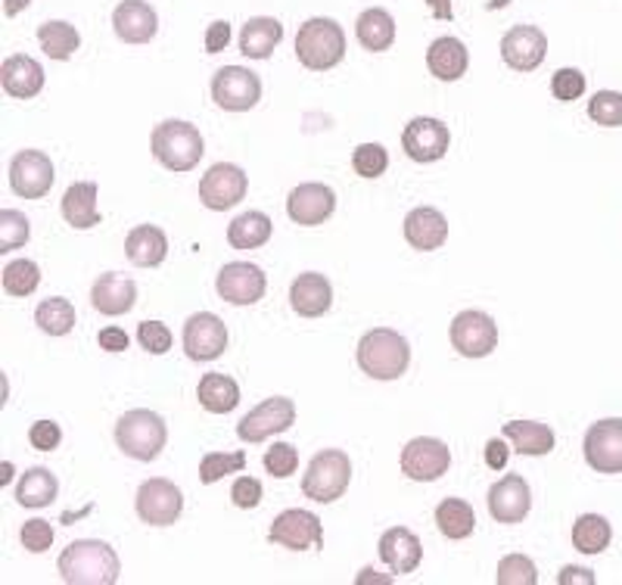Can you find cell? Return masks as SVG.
I'll use <instances>...</instances> for the list:
<instances>
[{"label": "cell", "instance_id": "6f0895ef", "mask_svg": "<svg viewBox=\"0 0 622 585\" xmlns=\"http://www.w3.org/2000/svg\"><path fill=\"white\" fill-rule=\"evenodd\" d=\"M557 585H594V573L586 567H564L557 573Z\"/></svg>", "mask_w": 622, "mask_h": 585}, {"label": "cell", "instance_id": "e0dca14e", "mask_svg": "<svg viewBox=\"0 0 622 585\" xmlns=\"http://www.w3.org/2000/svg\"><path fill=\"white\" fill-rule=\"evenodd\" d=\"M451 346L463 355V358H485L495 353L498 346V327L495 321L485 312H461L451 321Z\"/></svg>", "mask_w": 622, "mask_h": 585}, {"label": "cell", "instance_id": "c3c4849f", "mask_svg": "<svg viewBox=\"0 0 622 585\" xmlns=\"http://www.w3.org/2000/svg\"><path fill=\"white\" fill-rule=\"evenodd\" d=\"M19 542H22V549L32 551V554H44L54 545V527L47 520H25L22 530H19Z\"/></svg>", "mask_w": 622, "mask_h": 585}, {"label": "cell", "instance_id": "30bf717a", "mask_svg": "<svg viewBox=\"0 0 622 585\" xmlns=\"http://www.w3.org/2000/svg\"><path fill=\"white\" fill-rule=\"evenodd\" d=\"M293 424H296V405H293V399H286V396H271V399H265L262 405H255V409L249 411L247 418L237 424V436H240L243 443H262L268 436H277V433L290 430Z\"/></svg>", "mask_w": 622, "mask_h": 585}, {"label": "cell", "instance_id": "8992f818", "mask_svg": "<svg viewBox=\"0 0 622 585\" xmlns=\"http://www.w3.org/2000/svg\"><path fill=\"white\" fill-rule=\"evenodd\" d=\"M349 479H352L349 455L339 452V448H324L308 462V470L303 477V492L312 501H318V505H330V501L346 496Z\"/></svg>", "mask_w": 622, "mask_h": 585}, {"label": "cell", "instance_id": "9f6ffc18", "mask_svg": "<svg viewBox=\"0 0 622 585\" xmlns=\"http://www.w3.org/2000/svg\"><path fill=\"white\" fill-rule=\"evenodd\" d=\"M508 455H511V448L504 445V440H489L485 443V464L492 470H504L508 467Z\"/></svg>", "mask_w": 622, "mask_h": 585}, {"label": "cell", "instance_id": "8d00e7d4", "mask_svg": "<svg viewBox=\"0 0 622 585\" xmlns=\"http://www.w3.org/2000/svg\"><path fill=\"white\" fill-rule=\"evenodd\" d=\"M37 44L41 51L51 56V59H69L78 47H81V35L72 22H63V19H51L44 25H37Z\"/></svg>", "mask_w": 622, "mask_h": 585}, {"label": "cell", "instance_id": "5bb4252c", "mask_svg": "<svg viewBox=\"0 0 622 585\" xmlns=\"http://www.w3.org/2000/svg\"><path fill=\"white\" fill-rule=\"evenodd\" d=\"M228 349V327L212 312H196L184 324V353L190 361H215Z\"/></svg>", "mask_w": 622, "mask_h": 585}, {"label": "cell", "instance_id": "603a6c76", "mask_svg": "<svg viewBox=\"0 0 622 585\" xmlns=\"http://www.w3.org/2000/svg\"><path fill=\"white\" fill-rule=\"evenodd\" d=\"M112 29L124 44H150L160 32V17L146 0H122L112 10Z\"/></svg>", "mask_w": 622, "mask_h": 585}, {"label": "cell", "instance_id": "1f68e13d", "mask_svg": "<svg viewBox=\"0 0 622 585\" xmlns=\"http://www.w3.org/2000/svg\"><path fill=\"white\" fill-rule=\"evenodd\" d=\"M504 440L514 445L516 455H548L554 448V430L548 424H538V421H511V424L501 426Z\"/></svg>", "mask_w": 622, "mask_h": 585}, {"label": "cell", "instance_id": "83f0119b", "mask_svg": "<svg viewBox=\"0 0 622 585\" xmlns=\"http://www.w3.org/2000/svg\"><path fill=\"white\" fill-rule=\"evenodd\" d=\"M124 256L138 268H156L168 256V237L156 225H138L124 237Z\"/></svg>", "mask_w": 622, "mask_h": 585}, {"label": "cell", "instance_id": "d4e9b609", "mask_svg": "<svg viewBox=\"0 0 622 585\" xmlns=\"http://www.w3.org/2000/svg\"><path fill=\"white\" fill-rule=\"evenodd\" d=\"M290 305L303 318H320L334 305V286L318 271H305L290 286Z\"/></svg>", "mask_w": 622, "mask_h": 585}, {"label": "cell", "instance_id": "9a60e30c", "mask_svg": "<svg viewBox=\"0 0 622 585\" xmlns=\"http://www.w3.org/2000/svg\"><path fill=\"white\" fill-rule=\"evenodd\" d=\"M448 467H451V452L439 440L417 436L402 448V474L414 483H436L445 477Z\"/></svg>", "mask_w": 622, "mask_h": 585}, {"label": "cell", "instance_id": "db71d44e", "mask_svg": "<svg viewBox=\"0 0 622 585\" xmlns=\"http://www.w3.org/2000/svg\"><path fill=\"white\" fill-rule=\"evenodd\" d=\"M228 44H231V22L218 19V22H212V25L206 29V51H209V54H221Z\"/></svg>", "mask_w": 622, "mask_h": 585}, {"label": "cell", "instance_id": "8fae6325", "mask_svg": "<svg viewBox=\"0 0 622 585\" xmlns=\"http://www.w3.org/2000/svg\"><path fill=\"white\" fill-rule=\"evenodd\" d=\"M268 542L290 551H318L324 545V527H320V520L312 511L290 508L284 514L274 517V523L268 530Z\"/></svg>", "mask_w": 622, "mask_h": 585}, {"label": "cell", "instance_id": "7c38bea8", "mask_svg": "<svg viewBox=\"0 0 622 585\" xmlns=\"http://www.w3.org/2000/svg\"><path fill=\"white\" fill-rule=\"evenodd\" d=\"M54 162L41 150H19L10 160V187L22 199H41L54 187Z\"/></svg>", "mask_w": 622, "mask_h": 585}, {"label": "cell", "instance_id": "7dc6e473", "mask_svg": "<svg viewBox=\"0 0 622 585\" xmlns=\"http://www.w3.org/2000/svg\"><path fill=\"white\" fill-rule=\"evenodd\" d=\"M296 467H299V452H296V445L274 443L265 452V470L271 474V477H277V479L293 477V474H296Z\"/></svg>", "mask_w": 622, "mask_h": 585}, {"label": "cell", "instance_id": "74e56055", "mask_svg": "<svg viewBox=\"0 0 622 585\" xmlns=\"http://www.w3.org/2000/svg\"><path fill=\"white\" fill-rule=\"evenodd\" d=\"M271 240V218L262 213H243L228 225V243L233 249H259Z\"/></svg>", "mask_w": 622, "mask_h": 585}, {"label": "cell", "instance_id": "9c48e42d", "mask_svg": "<svg viewBox=\"0 0 622 585\" xmlns=\"http://www.w3.org/2000/svg\"><path fill=\"white\" fill-rule=\"evenodd\" d=\"M247 187L249 177L240 165H233V162H218V165H212V169L203 175V181H199V199H203V206L212 209V213H228V209H233V206L247 196Z\"/></svg>", "mask_w": 622, "mask_h": 585}, {"label": "cell", "instance_id": "f907efd6", "mask_svg": "<svg viewBox=\"0 0 622 585\" xmlns=\"http://www.w3.org/2000/svg\"><path fill=\"white\" fill-rule=\"evenodd\" d=\"M138 343L150 355H165L172 349V331L162 321H143L138 327Z\"/></svg>", "mask_w": 622, "mask_h": 585}, {"label": "cell", "instance_id": "b9f144b4", "mask_svg": "<svg viewBox=\"0 0 622 585\" xmlns=\"http://www.w3.org/2000/svg\"><path fill=\"white\" fill-rule=\"evenodd\" d=\"M243 467H247V455H243V452H212V455H206V458L199 462V479H203L206 486H212V483H218L221 477L237 474V470H243Z\"/></svg>", "mask_w": 622, "mask_h": 585}, {"label": "cell", "instance_id": "7bdbcfd3", "mask_svg": "<svg viewBox=\"0 0 622 585\" xmlns=\"http://www.w3.org/2000/svg\"><path fill=\"white\" fill-rule=\"evenodd\" d=\"M29 237H32V228L25 215L19 209H0V252L25 247Z\"/></svg>", "mask_w": 622, "mask_h": 585}, {"label": "cell", "instance_id": "f35d334b", "mask_svg": "<svg viewBox=\"0 0 622 585\" xmlns=\"http://www.w3.org/2000/svg\"><path fill=\"white\" fill-rule=\"evenodd\" d=\"M613 539V527L601 514H582L572 523V545L582 554H601Z\"/></svg>", "mask_w": 622, "mask_h": 585}, {"label": "cell", "instance_id": "680465c9", "mask_svg": "<svg viewBox=\"0 0 622 585\" xmlns=\"http://www.w3.org/2000/svg\"><path fill=\"white\" fill-rule=\"evenodd\" d=\"M429 13L436 19H445V22H451L455 19V10H451V0H427Z\"/></svg>", "mask_w": 622, "mask_h": 585}, {"label": "cell", "instance_id": "f5cc1de1", "mask_svg": "<svg viewBox=\"0 0 622 585\" xmlns=\"http://www.w3.org/2000/svg\"><path fill=\"white\" fill-rule=\"evenodd\" d=\"M262 483L255 477H240L237 483H233V489H231V498H233V505L237 508H243V511H249V508H255L259 501H262Z\"/></svg>", "mask_w": 622, "mask_h": 585}, {"label": "cell", "instance_id": "91938a15", "mask_svg": "<svg viewBox=\"0 0 622 585\" xmlns=\"http://www.w3.org/2000/svg\"><path fill=\"white\" fill-rule=\"evenodd\" d=\"M356 583L358 585H368V583H383V585H390L392 583V576H380V573H373V570H361L356 576Z\"/></svg>", "mask_w": 622, "mask_h": 585}, {"label": "cell", "instance_id": "60d3db41", "mask_svg": "<svg viewBox=\"0 0 622 585\" xmlns=\"http://www.w3.org/2000/svg\"><path fill=\"white\" fill-rule=\"evenodd\" d=\"M41 284V268L32 262V259H13L10 266L3 268V290L10 296H32Z\"/></svg>", "mask_w": 622, "mask_h": 585}, {"label": "cell", "instance_id": "5b68a950", "mask_svg": "<svg viewBox=\"0 0 622 585\" xmlns=\"http://www.w3.org/2000/svg\"><path fill=\"white\" fill-rule=\"evenodd\" d=\"M116 443L134 462H156L165 443H168V426L156 411L134 409L119 418Z\"/></svg>", "mask_w": 622, "mask_h": 585}, {"label": "cell", "instance_id": "816d5d0a", "mask_svg": "<svg viewBox=\"0 0 622 585\" xmlns=\"http://www.w3.org/2000/svg\"><path fill=\"white\" fill-rule=\"evenodd\" d=\"M29 443L35 445L37 452H54L56 445L63 443V430L54 421H37L29 430Z\"/></svg>", "mask_w": 622, "mask_h": 585}, {"label": "cell", "instance_id": "277c9868", "mask_svg": "<svg viewBox=\"0 0 622 585\" xmlns=\"http://www.w3.org/2000/svg\"><path fill=\"white\" fill-rule=\"evenodd\" d=\"M296 56L305 69L327 72L342 63L346 56V35L334 19L315 17L299 25L296 32Z\"/></svg>", "mask_w": 622, "mask_h": 585}, {"label": "cell", "instance_id": "836d02e7", "mask_svg": "<svg viewBox=\"0 0 622 585\" xmlns=\"http://www.w3.org/2000/svg\"><path fill=\"white\" fill-rule=\"evenodd\" d=\"M196 399H199L203 409L212 411V414H231L240 402V387L228 373H206L196 387Z\"/></svg>", "mask_w": 622, "mask_h": 585}, {"label": "cell", "instance_id": "7a4b0ae2", "mask_svg": "<svg viewBox=\"0 0 622 585\" xmlns=\"http://www.w3.org/2000/svg\"><path fill=\"white\" fill-rule=\"evenodd\" d=\"M411 346L390 327H373L358 343V368L373 380H399L408 371Z\"/></svg>", "mask_w": 622, "mask_h": 585}, {"label": "cell", "instance_id": "6125c7cd", "mask_svg": "<svg viewBox=\"0 0 622 585\" xmlns=\"http://www.w3.org/2000/svg\"><path fill=\"white\" fill-rule=\"evenodd\" d=\"M511 0H489V10H501V7H508Z\"/></svg>", "mask_w": 622, "mask_h": 585}, {"label": "cell", "instance_id": "3957f363", "mask_svg": "<svg viewBox=\"0 0 622 585\" xmlns=\"http://www.w3.org/2000/svg\"><path fill=\"white\" fill-rule=\"evenodd\" d=\"M150 150L153 156L172 169V172H190L199 165L203 153H206V143H203V134L199 128L184 119H165L153 128L150 134Z\"/></svg>", "mask_w": 622, "mask_h": 585}, {"label": "cell", "instance_id": "ffe728a7", "mask_svg": "<svg viewBox=\"0 0 622 585\" xmlns=\"http://www.w3.org/2000/svg\"><path fill=\"white\" fill-rule=\"evenodd\" d=\"M530 511H533V492L523 477L508 474L489 489V514L495 517L498 523H508V527L523 523Z\"/></svg>", "mask_w": 622, "mask_h": 585}, {"label": "cell", "instance_id": "d6a6232c", "mask_svg": "<svg viewBox=\"0 0 622 585\" xmlns=\"http://www.w3.org/2000/svg\"><path fill=\"white\" fill-rule=\"evenodd\" d=\"M356 35L364 51L383 54V51H390L392 41H395V19H392L386 10L371 7V10H364V13L358 17Z\"/></svg>", "mask_w": 622, "mask_h": 585}, {"label": "cell", "instance_id": "6da1fadb", "mask_svg": "<svg viewBox=\"0 0 622 585\" xmlns=\"http://www.w3.org/2000/svg\"><path fill=\"white\" fill-rule=\"evenodd\" d=\"M59 579L69 585H116L119 583V554L100 539H78L59 554Z\"/></svg>", "mask_w": 622, "mask_h": 585}, {"label": "cell", "instance_id": "94428289", "mask_svg": "<svg viewBox=\"0 0 622 585\" xmlns=\"http://www.w3.org/2000/svg\"><path fill=\"white\" fill-rule=\"evenodd\" d=\"M29 3H32V0H3V13H7V17H19Z\"/></svg>", "mask_w": 622, "mask_h": 585}, {"label": "cell", "instance_id": "44dd1931", "mask_svg": "<svg viewBox=\"0 0 622 585\" xmlns=\"http://www.w3.org/2000/svg\"><path fill=\"white\" fill-rule=\"evenodd\" d=\"M286 213L296 225L315 228V225H324L330 215L337 213V194L327 184H315V181L299 184L286 199Z\"/></svg>", "mask_w": 622, "mask_h": 585}, {"label": "cell", "instance_id": "7402d4cb", "mask_svg": "<svg viewBox=\"0 0 622 585\" xmlns=\"http://www.w3.org/2000/svg\"><path fill=\"white\" fill-rule=\"evenodd\" d=\"M134 302H138V284L122 271H107L90 286V305L109 318L128 315L134 308Z\"/></svg>", "mask_w": 622, "mask_h": 585}, {"label": "cell", "instance_id": "484cf974", "mask_svg": "<svg viewBox=\"0 0 622 585\" xmlns=\"http://www.w3.org/2000/svg\"><path fill=\"white\" fill-rule=\"evenodd\" d=\"M0 85L13 100H32L44 88V69L37 66V59H32V56H7L3 66H0Z\"/></svg>", "mask_w": 622, "mask_h": 585}, {"label": "cell", "instance_id": "e575fe53", "mask_svg": "<svg viewBox=\"0 0 622 585\" xmlns=\"http://www.w3.org/2000/svg\"><path fill=\"white\" fill-rule=\"evenodd\" d=\"M436 527H439L445 539L461 542V539H467L470 532L477 530V514L463 498H443L436 505Z\"/></svg>", "mask_w": 622, "mask_h": 585}, {"label": "cell", "instance_id": "ee69618b", "mask_svg": "<svg viewBox=\"0 0 622 585\" xmlns=\"http://www.w3.org/2000/svg\"><path fill=\"white\" fill-rule=\"evenodd\" d=\"M498 585H538V570L526 554H508L498 564Z\"/></svg>", "mask_w": 622, "mask_h": 585}, {"label": "cell", "instance_id": "4fadbf2b", "mask_svg": "<svg viewBox=\"0 0 622 585\" xmlns=\"http://www.w3.org/2000/svg\"><path fill=\"white\" fill-rule=\"evenodd\" d=\"M586 462L598 474H622V418H607L588 426Z\"/></svg>", "mask_w": 622, "mask_h": 585}, {"label": "cell", "instance_id": "4dcf8cb0", "mask_svg": "<svg viewBox=\"0 0 622 585\" xmlns=\"http://www.w3.org/2000/svg\"><path fill=\"white\" fill-rule=\"evenodd\" d=\"M284 37V25L274 17H252L240 32V54L249 59H268Z\"/></svg>", "mask_w": 622, "mask_h": 585}, {"label": "cell", "instance_id": "d590c367", "mask_svg": "<svg viewBox=\"0 0 622 585\" xmlns=\"http://www.w3.org/2000/svg\"><path fill=\"white\" fill-rule=\"evenodd\" d=\"M56 492H59V483L54 474L47 467H32L19 479L17 501L22 508H47V505H54Z\"/></svg>", "mask_w": 622, "mask_h": 585}, {"label": "cell", "instance_id": "52a82bcc", "mask_svg": "<svg viewBox=\"0 0 622 585\" xmlns=\"http://www.w3.org/2000/svg\"><path fill=\"white\" fill-rule=\"evenodd\" d=\"M212 100L225 112H249L262 100V78L243 66H221L212 75Z\"/></svg>", "mask_w": 622, "mask_h": 585}, {"label": "cell", "instance_id": "4316f807", "mask_svg": "<svg viewBox=\"0 0 622 585\" xmlns=\"http://www.w3.org/2000/svg\"><path fill=\"white\" fill-rule=\"evenodd\" d=\"M405 240L411 243V249H421V252H433L448 240V221L439 209H429L421 206L405 218Z\"/></svg>", "mask_w": 622, "mask_h": 585}, {"label": "cell", "instance_id": "bcb514c9", "mask_svg": "<svg viewBox=\"0 0 622 585\" xmlns=\"http://www.w3.org/2000/svg\"><path fill=\"white\" fill-rule=\"evenodd\" d=\"M390 165V153L383 143H361L352 150V169L361 177H380Z\"/></svg>", "mask_w": 622, "mask_h": 585}, {"label": "cell", "instance_id": "f6af8a7d", "mask_svg": "<svg viewBox=\"0 0 622 585\" xmlns=\"http://www.w3.org/2000/svg\"><path fill=\"white\" fill-rule=\"evenodd\" d=\"M588 116L604 128H620L622 124V94L620 90H598L588 100Z\"/></svg>", "mask_w": 622, "mask_h": 585}, {"label": "cell", "instance_id": "f1b7e54d", "mask_svg": "<svg viewBox=\"0 0 622 585\" xmlns=\"http://www.w3.org/2000/svg\"><path fill=\"white\" fill-rule=\"evenodd\" d=\"M59 213L72 225L75 231H88L94 225H100V213H97V184L94 181H75L69 191L63 194Z\"/></svg>", "mask_w": 622, "mask_h": 585}, {"label": "cell", "instance_id": "681fc988", "mask_svg": "<svg viewBox=\"0 0 622 585\" xmlns=\"http://www.w3.org/2000/svg\"><path fill=\"white\" fill-rule=\"evenodd\" d=\"M552 94L564 104H572L586 94V75L579 69H557L552 75Z\"/></svg>", "mask_w": 622, "mask_h": 585}, {"label": "cell", "instance_id": "11a10c76", "mask_svg": "<svg viewBox=\"0 0 622 585\" xmlns=\"http://www.w3.org/2000/svg\"><path fill=\"white\" fill-rule=\"evenodd\" d=\"M97 343H100V349H107V353H124L131 339H128L122 327H103V331L97 334Z\"/></svg>", "mask_w": 622, "mask_h": 585}, {"label": "cell", "instance_id": "ab89813d", "mask_svg": "<svg viewBox=\"0 0 622 585\" xmlns=\"http://www.w3.org/2000/svg\"><path fill=\"white\" fill-rule=\"evenodd\" d=\"M35 324L44 334H51V337H66V334H72V327H75V308H72L69 300L51 296V300H44L37 305Z\"/></svg>", "mask_w": 622, "mask_h": 585}, {"label": "cell", "instance_id": "f546056e", "mask_svg": "<svg viewBox=\"0 0 622 585\" xmlns=\"http://www.w3.org/2000/svg\"><path fill=\"white\" fill-rule=\"evenodd\" d=\"M470 66V54L458 37L445 35L436 37L427 51V69L439 78V82H458Z\"/></svg>", "mask_w": 622, "mask_h": 585}, {"label": "cell", "instance_id": "ba28073f", "mask_svg": "<svg viewBox=\"0 0 622 585\" xmlns=\"http://www.w3.org/2000/svg\"><path fill=\"white\" fill-rule=\"evenodd\" d=\"M138 517L150 527H172L184 511V492L172 479L153 477L143 483L134 498Z\"/></svg>", "mask_w": 622, "mask_h": 585}, {"label": "cell", "instance_id": "ac0fdd59", "mask_svg": "<svg viewBox=\"0 0 622 585\" xmlns=\"http://www.w3.org/2000/svg\"><path fill=\"white\" fill-rule=\"evenodd\" d=\"M218 296L231 305H255V302L265 296L268 278L265 271L252 262H231L218 271Z\"/></svg>", "mask_w": 622, "mask_h": 585}, {"label": "cell", "instance_id": "2e32d148", "mask_svg": "<svg viewBox=\"0 0 622 585\" xmlns=\"http://www.w3.org/2000/svg\"><path fill=\"white\" fill-rule=\"evenodd\" d=\"M448 143H451V131L448 124L439 119H429V116H417L405 124L402 131V150L408 153V160L414 162H439L448 153Z\"/></svg>", "mask_w": 622, "mask_h": 585}, {"label": "cell", "instance_id": "d6986e66", "mask_svg": "<svg viewBox=\"0 0 622 585\" xmlns=\"http://www.w3.org/2000/svg\"><path fill=\"white\" fill-rule=\"evenodd\" d=\"M548 56V37L538 25H514L501 37V59L516 72H535Z\"/></svg>", "mask_w": 622, "mask_h": 585}, {"label": "cell", "instance_id": "cb8c5ba5", "mask_svg": "<svg viewBox=\"0 0 622 585\" xmlns=\"http://www.w3.org/2000/svg\"><path fill=\"white\" fill-rule=\"evenodd\" d=\"M380 557H383V564L390 567V573L405 576V573H414V570L421 567V561H424V545H421V539L411 530H405V527H392V530L380 535Z\"/></svg>", "mask_w": 622, "mask_h": 585}]
</instances>
